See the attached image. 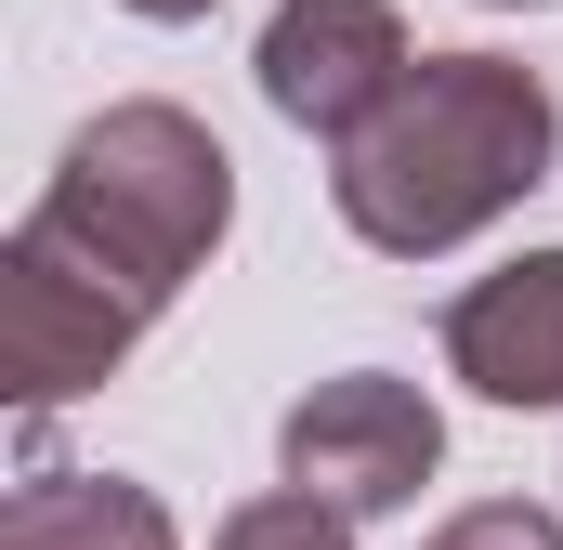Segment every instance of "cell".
Here are the masks:
<instances>
[{
    "label": "cell",
    "mask_w": 563,
    "mask_h": 550,
    "mask_svg": "<svg viewBox=\"0 0 563 550\" xmlns=\"http://www.w3.org/2000/svg\"><path fill=\"white\" fill-rule=\"evenodd\" d=\"M144 328V301H119L106 275L79 263V250H53L40 223H13L0 237V394L26 419H53V407H79L92 381H119V354H132Z\"/></svg>",
    "instance_id": "3"
},
{
    "label": "cell",
    "mask_w": 563,
    "mask_h": 550,
    "mask_svg": "<svg viewBox=\"0 0 563 550\" xmlns=\"http://www.w3.org/2000/svg\"><path fill=\"white\" fill-rule=\"evenodd\" d=\"M485 13H551V0H485Z\"/></svg>",
    "instance_id": "11"
},
{
    "label": "cell",
    "mask_w": 563,
    "mask_h": 550,
    "mask_svg": "<svg viewBox=\"0 0 563 550\" xmlns=\"http://www.w3.org/2000/svg\"><path fill=\"white\" fill-rule=\"evenodd\" d=\"M263 106H276L288 132L314 144H354L394 92H407V13L394 0H276V26H263Z\"/></svg>",
    "instance_id": "5"
},
{
    "label": "cell",
    "mask_w": 563,
    "mask_h": 550,
    "mask_svg": "<svg viewBox=\"0 0 563 550\" xmlns=\"http://www.w3.org/2000/svg\"><path fill=\"white\" fill-rule=\"evenodd\" d=\"M276 472L314 485V498H341L354 525L367 512H407L445 472V407H432L420 381H394V367H341V381H314L276 419Z\"/></svg>",
    "instance_id": "4"
},
{
    "label": "cell",
    "mask_w": 563,
    "mask_h": 550,
    "mask_svg": "<svg viewBox=\"0 0 563 550\" xmlns=\"http://www.w3.org/2000/svg\"><path fill=\"white\" fill-rule=\"evenodd\" d=\"M119 13H144V26H197L210 0H119Z\"/></svg>",
    "instance_id": "10"
},
{
    "label": "cell",
    "mask_w": 563,
    "mask_h": 550,
    "mask_svg": "<svg viewBox=\"0 0 563 550\" xmlns=\"http://www.w3.org/2000/svg\"><path fill=\"white\" fill-rule=\"evenodd\" d=\"M210 550H354V512L341 498H314V485H263V498H236Z\"/></svg>",
    "instance_id": "8"
},
{
    "label": "cell",
    "mask_w": 563,
    "mask_h": 550,
    "mask_svg": "<svg viewBox=\"0 0 563 550\" xmlns=\"http://www.w3.org/2000/svg\"><path fill=\"white\" fill-rule=\"evenodd\" d=\"M420 550H563V525L538 498H472V512H445Z\"/></svg>",
    "instance_id": "9"
},
{
    "label": "cell",
    "mask_w": 563,
    "mask_h": 550,
    "mask_svg": "<svg viewBox=\"0 0 563 550\" xmlns=\"http://www.w3.org/2000/svg\"><path fill=\"white\" fill-rule=\"evenodd\" d=\"M445 367L485 394V407H563V250H525V263L472 275L445 301Z\"/></svg>",
    "instance_id": "6"
},
{
    "label": "cell",
    "mask_w": 563,
    "mask_h": 550,
    "mask_svg": "<svg viewBox=\"0 0 563 550\" xmlns=\"http://www.w3.org/2000/svg\"><path fill=\"white\" fill-rule=\"evenodd\" d=\"M0 550H184V525L132 472H26L0 512Z\"/></svg>",
    "instance_id": "7"
},
{
    "label": "cell",
    "mask_w": 563,
    "mask_h": 550,
    "mask_svg": "<svg viewBox=\"0 0 563 550\" xmlns=\"http://www.w3.org/2000/svg\"><path fill=\"white\" fill-rule=\"evenodd\" d=\"M328 197L380 263H432L459 237H485L498 210H525L563 157V106L538 66L511 53H420L407 92L367 119L354 144H328Z\"/></svg>",
    "instance_id": "1"
},
{
    "label": "cell",
    "mask_w": 563,
    "mask_h": 550,
    "mask_svg": "<svg viewBox=\"0 0 563 550\" xmlns=\"http://www.w3.org/2000/svg\"><path fill=\"white\" fill-rule=\"evenodd\" d=\"M26 223H40L53 250H79L119 301L170 315V301L210 275V250L236 237V157H223L210 119L132 92V106H106V119L66 132V157H53V184H40Z\"/></svg>",
    "instance_id": "2"
}]
</instances>
